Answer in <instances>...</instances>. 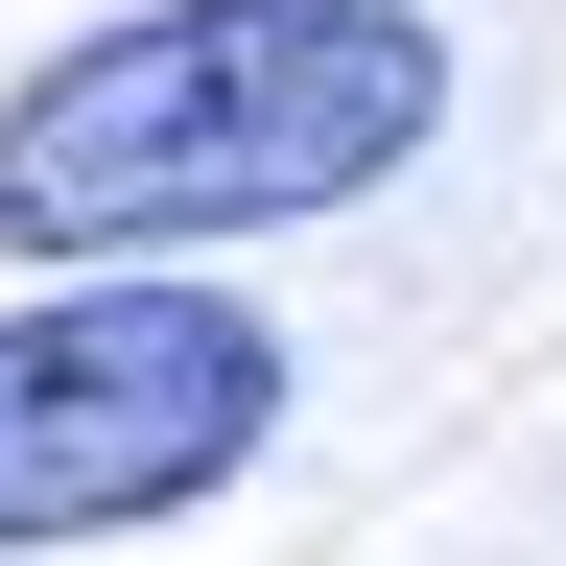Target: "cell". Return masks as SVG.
<instances>
[{
    "label": "cell",
    "mask_w": 566,
    "mask_h": 566,
    "mask_svg": "<svg viewBox=\"0 0 566 566\" xmlns=\"http://www.w3.org/2000/svg\"><path fill=\"white\" fill-rule=\"evenodd\" d=\"M449 142L424 0H118L0 95V260H237L307 212H378Z\"/></svg>",
    "instance_id": "obj_1"
},
{
    "label": "cell",
    "mask_w": 566,
    "mask_h": 566,
    "mask_svg": "<svg viewBox=\"0 0 566 566\" xmlns=\"http://www.w3.org/2000/svg\"><path fill=\"white\" fill-rule=\"evenodd\" d=\"M283 354L237 283H189V260H95V283H24L0 307V566H48V543H142V520H189V495H237L283 449Z\"/></svg>",
    "instance_id": "obj_2"
}]
</instances>
